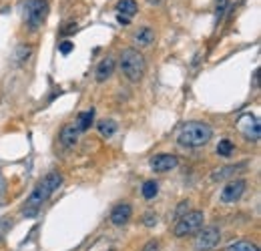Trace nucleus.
I'll return each instance as SVG.
<instances>
[{
  "instance_id": "nucleus-1",
  "label": "nucleus",
  "mask_w": 261,
  "mask_h": 251,
  "mask_svg": "<svg viewBox=\"0 0 261 251\" xmlns=\"http://www.w3.org/2000/svg\"><path fill=\"white\" fill-rule=\"evenodd\" d=\"M63 185V175L61 173H57V171H52V173H48L34 189H32V193H30V197L26 199V207L22 209V213L26 215V217H34L36 213H38V209H40V205L44 203V201L55 193L59 187Z\"/></svg>"
},
{
  "instance_id": "nucleus-2",
  "label": "nucleus",
  "mask_w": 261,
  "mask_h": 251,
  "mask_svg": "<svg viewBox=\"0 0 261 251\" xmlns=\"http://www.w3.org/2000/svg\"><path fill=\"white\" fill-rule=\"evenodd\" d=\"M211 127L207 123H201V121H191V123H185L177 135V141L183 145V147H203L211 141Z\"/></svg>"
},
{
  "instance_id": "nucleus-3",
  "label": "nucleus",
  "mask_w": 261,
  "mask_h": 251,
  "mask_svg": "<svg viewBox=\"0 0 261 251\" xmlns=\"http://www.w3.org/2000/svg\"><path fill=\"white\" fill-rule=\"evenodd\" d=\"M145 69H147L145 57L139 53L137 48H125L121 53V71L131 83L141 81L143 75H145Z\"/></svg>"
},
{
  "instance_id": "nucleus-4",
  "label": "nucleus",
  "mask_w": 261,
  "mask_h": 251,
  "mask_svg": "<svg viewBox=\"0 0 261 251\" xmlns=\"http://www.w3.org/2000/svg\"><path fill=\"white\" fill-rule=\"evenodd\" d=\"M22 12H24L26 24L32 30H36L48 16V2H46V0H24V2H22Z\"/></svg>"
},
{
  "instance_id": "nucleus-5",
  "label": "nucleus",
  "mask_w": 261,
  "mask_h": 251,
  "mask_svg": "<svg viewBox=\"0 0 261 251\" xmlns=\"http://www.w3.org/2000/svg\"><path fill=\"white\" fill-rule=\"evenodd\" d=\"M203 221H205V215L203 211H191V213H185L177 225H175V235L177 237H187L191 233H197L201 227H203Z\"/></svg>"
},
{
  "instance_id": "nucleus-6",
  "label": "nucleus",
  "mask_w": 261,
  "mask_h": 251,
  "mask_svg": "<svg viewBox=\"0 0 261 251\" xmlns=\"http://www.w3.org/2000/svg\"><path fill=\"white\" fill-rule=\"evenodd\" d=\"M221 239V231L217 227H203V231H199L197 239H195V249L199 251H209L213 249Z\"/></svg>"
},
{
  "instance_id": "nucleus-7",
  "label": "nucleus",
  "mask_w": 261,
  "mask_h": 251,
  "mask_svg": "<svg viewBox=\"0 0 261 251\" xmlns=\"http://www.w3.org/2000/svg\"><path fill=\"white\" fill-rule=\"evenodd\" d=\"M245 187H247L245 179H235V181L227 183L225 189L221 191V201L223 203H235V201L245 193Z\"/></svg>"
},
{
  "instance_id": "nucleus-8",
  "label": "nucleus",
  "mask_w": 261,
  "mask_h": 251,
  "mask_svg": "<svg viewBox=\"0 0 261 251\" xmlns=\"http://www.w3.org/2000/svg\"><path fill=\"white\" fill-rule=\"evenodd\" d=\"M239 131H241L249 141H259V137H261L259 121H257L253 115H243V117L239 119Z\"/></svg>"
},
{
  "instance_id": "nucleus-9",
  "label": "nucleus",
  "mask_w": 261,
  "mask_h": 251,
  "mask_svg": "<svg viewBox=\"0 0 261 251\" xmlns=\"http://www.w3.org/2000/svg\"><path fill=\"white\" fill-rule=\"evenodd\" d=\"M179 165V159L175 155H169V153H161V155H155L151 159V169L155 173H165V171H171Z\"/></svg>"
},
{
  "instance_id": "nucleus-10",
  "label": "nucleus",
  "mask_w": 261,
  "mask_h": 251,
  "mask_svg": "<svg viewBox=\"0 0 261 251\" xmlns=\"http://www.w3.org/2000/svg\"><path fill=\"white\" fill-rule=\"evenodd\" d=\"M137 10H139V6H137L135 0H119V4H117V12H119L117 20L121 24H129L131 18L137 14Z\"/></svg>"
},
{
  "instance_id": "nucleus-11",
  "label": "nucleus",
  "mask_w": 261,
  "mask_h": 251,
  "mask_svg": "<svg viewBox=\"0 0 261 251\" xmlns=\"http://www.w3.org/2000/svg\"><path fill=\"white\" fill-rule=\"evenodd\" d=\"M113 73H115V61L111 57H107L98 63V67L94 71V79H96V83H104L113 77Z\"/></svg>"
},
{
  "instance_id": "nucleus-12",
  "label": "nucleus",
  "mask_w": 261,
  "mask_h": 251,
  "mask_svg": "<svg viewBox=\"0 0 261 251\" xmlns=\"http://www.w3.org/2000/svg\"><path fill=\"white\" fill-rule=\"evenodd\" d=\"M131 215H133L131 205H129V203H119V205L113 209V213H111V221H113L115 225H125V223L131 219Z\"/></svg>"
},
{
  "instance_id": "nucleus-13",
  "label": "nucleus",
  "mask_w": 261,
  "mask_h": 251,
  "mask_svg": "<svg viewBox=\"0 0 261 251\" xmlns=\"http://www.w3.org/2000/svg\"><path fill=\"white\" fill-rule=\"evenodd\" d=\"M133 40H135L137 46L147 48V46H151V44L155 42V30H153L151 26H143V28H139V30L135 32Z\"/></svg>"
},
{
  "instance_id": "nucleus-14",
  "label": "nucleus",
  "mask_w": 261,
  "mask_h": 251,
  "mask_svg": "<svg viewBox=\"0 0 261 251\" xmlns=\"http://www.w3.org/2000/svg\"><path fill=\"white\" fill-rule=\"evenodd\" d=\"M61 143H63L67 149L75 147V145L79 143V129H77L75 125H65L63 131H61Z\"/></svg>"
},
{
  "instance_id": "nucleus-15",
  "label": "nucleus",
  "mask_w": 261,
  "mask_h": 251,
  "mask_svg": "<svg viewBox=\"0 0 261 251\" xmlns=\"http://www.w3.org/2000/svg\"><path fill=\"white\" fill-rule=\"evenodd\" d=\"M92 121H94V109H88V111H83V113L79 115L75 127L79 129V133H83V131H88V129H90Z\"/></svg>"
},
{
  "instance_id": "nucleus-16",
  "label": "nucleus",
  "mask_w": 261,
  "mask_h": 251,
  "mask_svg": "<svg viewBox=\"0 0 261 251\" xmlns=\"http://www.w3.org/2000/svg\"><path fill=\"white\" fill-rule=\"evenodd\" d=\"M247 165L245 163H239V165H229V167H223V169H217L215 173H213V181H223V179H227L229 175H233L235 171H239V169H245Z\"/></svg>"
},
{
  "instance_id": "nucleus-17",
  "label": "nucleus",
  "mask_w": 261,
  "mask_h": 251,
  "mask_svg": "<svg viewBox=\"0 0 261 251\" xmlns=\"http://www.w3.org/2000/svg\"><path fill=\"white\" fill-rule=\"evenodd\" d=\"M96 127H98V133H100L102 137H113L115 131H117V123H115L113 119H104V121H100Z\"/></svg>"
},
{
  "instance_id": "nucleus-18",
  "label": "nucleus",
  "mask_w": 261,
  "mask_h": 251,
  "mask_svg": "<svg viewBox=\"0 0 261 251\" xmlns=\"http://www.w3.org/2000/svg\"><path fill=\"white\" fill-rule=\"evenodd\" d=\"M225 251H259V249H257V245H253L249 241H235Z\"/></svg>"
},
{
  "instance_id": "nucleus-19",
  "label": "nucleus",
  "mask_w": 261,
  "mask_h": 251,
  "mask_svg": "<svg viewBox=\"0 0 261 251\" xmlns=\"http://www.w3.org/2000/svg\"><path fill=\"white\" fill-rule=\"evenodd\" d=\"M157 193H159V185H157L155 181H145L143 183V197L145 199H153Z\"/></svg>"
},
{
  "instance_id": "nucleus-20",
  "label": "nucleus",
  "mask_w": 261,
  "mask_h": 251,
  "mask_svg": "<svg viewBox=\"0 0 261 251\" xmlns=\"http://www.w3.org/2000/svg\"><path fill=\"white\" fill-rule=\"evenodd\" d=\"M217 153H219L221 157H229V155L233 153V143H231L229 139L219 141V145H217Z\"/></svg>"
},
{
  "instance_id": "nucleus-21",
  "label": "nucleus",
  "mask_w": 261,
  "mask_h": 251,
  "mask_svg": "<svg viewBox=\"0 0 261 251\" xmlns=\"http://www.w3.org/2000/svg\"><path fill=\"white\" fill-rule=\"evenodd\" d=\"M143 223H145L147 227H153V225H157V215H155V213H147V215L143 217Z\"/></svg>"
},
{
  "instance_id": "nucleus-22",
  "label": "nucleus",
  "mask_w": 261,
  "mask_h": 251,
  "mask_svg": "<svg viewBox=\"0 0 261 251\" xmlns=\"http://www.w3.org/2000/svg\"><path fill=\"white\" fill-rule=\"evenodd\" d=\"M73 46H75V44H73L71 40H65V42H61V46H59V48H61V53H63V55H69L71 50H73Z\"/></svg>"
},
{
  "instance_id": "nucleus-23",
  "label": "nucleus",
  "mask_w": 261,
  "mask_h": 251,
  "mask_svg": "<svg viewBox=\"0 0 261 251\" xmlns=\"http://www.w3.org/2000/svg\"><path fill=\"white\" fill-rule=\"evenodd\" d=\"M187 207H189V201H181V203H179V209H177V219L183 217V213H185Z\"/></svg>"
},
{
  "instance_id": "nucleus-24",
  "label": "nucleus",
  "mask_w": 261,
  "mask_h": 251,
  "mask_svg": "<svg viewBox=\"0 0 261 251\" xmlns=\"http://www.w3.org/2000/svg\"><path fill=\"white\" fill-rule=\"evenodd\" d=\"M141 251H159V243H157V241H149Z\"/></svg>"
},
{
  "instance_id": "nucleus-25",
  "label": "nucleus",
  "mask_w": 261,
  "mask_h": 251,
  "mask_svg": "<svg viewBox=\"0 0 261 251\" xmlns=\"http://www.w3.org/2000/svg\"><path fill=\"white\" fill-rule=\"evenodd\" d=\"M225 2H227V0H221V2L217 4V16H219V18H221L223 12H225Z\"/></svg>"
},
{
  "instance_id": "nucleus-26",
  "label": "nucleus",
  "mask_w": 261,
  "mask_h": 251,
  "mask_svg": "<svg viewBox=\"0 0 261 251\" xmlns=\"http://www.w3.org/2000/svg\"><path fill=\"white\" fill-rule=\"evenodd\" d=\"M75 30H77V24H69V26L63 30V34H73Z\"/></svg>"
},
{
  "instance_id": "nucleus-27",
  "label": "nucleus",
  "mask_w": 261,
  "mask_h": 251,
  "mask_svg": "<svg viewBox=\"0 0 261 251\" xmlns=\"http://www.w3.org/2000/svg\"><path fill=\"white\" fill-rule=\"evenodd\" d=\"M149 4H161V0H147Z\"/></svg>"
}]
</instances>
